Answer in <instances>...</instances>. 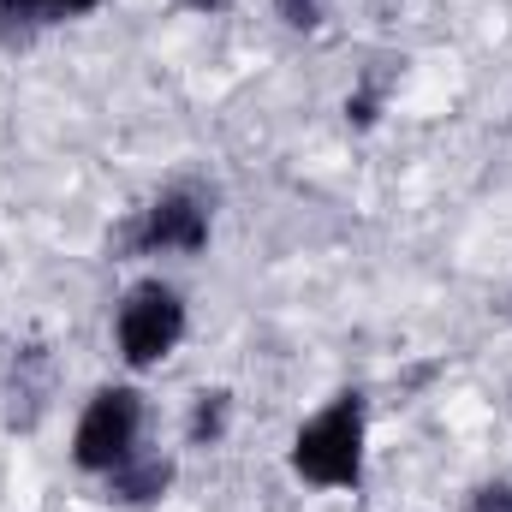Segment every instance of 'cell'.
Segmentation results:
<instances>
[{"mask_svg": "<svg viewBox=\"0 0 512 512\" xmlns=\"http://www.w3.org/2000/svg\"><path fill=\"white\" fill-rule=\"evenodd\" d=\"M501 322H512V292L501 298Z\"/></svg>", "mask_w": 512, "mask_h": 512, "instance_id": "12", "label": "cell"}, {"mask_svg": "<svg viewBox=\"0 0 512 512\" xmlns=\"http://www.w3.org/2000/svg\"><path fill=\"white\" fill-rule=\"evenodd\" d=\"M233 411H239L233 387H197V393H191V411H185V447H197V453L227 447V435H233Z\"/></svg>", "mask_w": 512, "mask_h": 512, "instance_id": "7", "label": "cell"}, {"mask_svg": "<svg viewBox=\"0 0 512 512\" xmlns=\"http://www.w3.org/2000/svg\"><path fill=\"white\" fill-rule=\"evenodd\" d=\"M108 328H114L120 364H126L131 376H149V370H161V364L185 346V334H191V304H185V292H179L173 280L143 274V280H131L126 292H120Z\"/></svg>", "mask_w": 512, "mask_h": 512, "instance_id": "2", "label": "cell"}, {"mask_svg": "<svg viewBox=\"0 0 512 512\" xmlns=\"http://www.w3.org/2000/svg\"><path fill=\"white\" fill-rule=\"evenodd\" d=\"M465 512H512V477H483L465 495Z\"/></svg>", "mask_w": 512, "mask_h": 512, "instance_id": "10", "label": "cell"}, {"mask_svg": "<svg viewBox=\"0 0 512 512\" xmlns=\"http://www.w3.org/2000/svg\"><path fill=\"white\" fill-rule=\"evenodd\" d=\"M286 471L316 495H358L370 477V399L358 387H340L328 405H316L292 429Z\"/></svg>", "mask_w": 512, "mask_h": 512, "instance_id": "1", "label": "cell"}, {"mask_svg": "<svg viewBox=\"0 0 512 512\" xmlns=\"http://www.w3.org/2000/svg\"><path fill=\"white\" fill-rule=\"evenodd\" d=\"M274 18L298 36H316L328 24V0H274Z\"/></svg>", "mask_w": 512, "mask_h": 512, "instance_id": "9", "label": "cell"}, {"mask_svg": "<svg viewBox=\"0 0 512 512\" xmlns=\"http://www.w3.org/2000/svg\"><path fill=\"white\" fill-rule=\"evenodd\" d=\"M173 483H179V459L173 453H155V447H137L126 465H114L102 477V495L126 512H149L173 495Z\"/></svg>", "mask_w": 512, "mask_h": 512, "instance_id": "5", "label": "cell"}, {"mask_svg": "<svg viewBox=\"0 0 512 512\" xmlns=\"http://www.w3.org/2000/svg\"><path fill=\"white\" fill-rule=\"evenodd\" d=\"M179 12H191V18H221V12H233L239 0H173Z\"/></svg>", "mask_w": 512, "mask_h": 512, "instance_id": "11", "label": "cell"}, {"mask_svg": "<svg viewBox=\"0 0 512 512\" xmlns=\"http://www.w3.org/2000/svg\"><path fill=\"white\" fill-rule=\"evenodd\" d=\"M143 429H149V399L137 382H102L84 405H78V423H72V465L84 477H108L114 465H126L131 453L143 447Z\"/></svg>", "mask_w": 512, "mask_h": 512, "instance_id": "3", "label": "cell"}, {"mask_svg": "<svg viewBox=\"0 0 512 512\" xmlns=\"http://www.w3.org/2000/svg\"><path fill=\"white\" fill-rule=\"evenodd\" d=\"M387 90H393V72H364L358 90L346 96V126H358V131L376 126L387 114Z\"/></svg>", "mask_w": 512, "mask_h": 512, "instance_id": "8", "label": "cell"}, {"mask_svg": "<svg viewBox=\"0 0 512 512\" xmlns=\"http://www.w3.org/2000/svg\"><path fill=\"white\" fill-rule=\"evenodd\" d=\"M108 0H0V42L6 48H30L42 30L78 24L90 12H102Z\"/></svg>", "mask_w": 512, "mask_h": 512, "instance_id": "6", "label": "cell"}, {"mask_svg": "<svg viewBox=\"0 0 512 512\" xmlns=\"http://www.w3.org/2000/svg\"><path fill=\"white\" fill-rule=\"evenodd\" d=\"M215 239V203L197 185H167L155 191L143 209H131V221L114 233V251L137 256H203Z\"/></svg>", "mask_w": 512, "mask_h": 512, "instance_id": "4", "label": "cell"}]
</instances>
